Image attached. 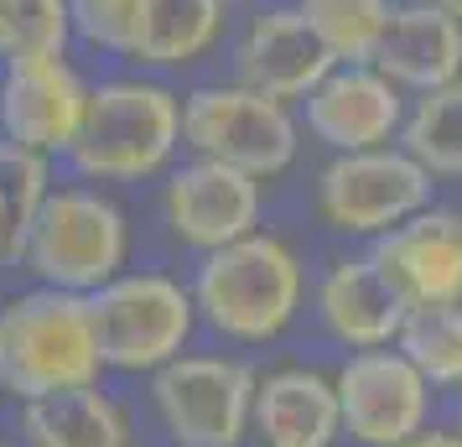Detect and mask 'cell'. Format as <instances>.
<instances>
[{"mask_svg": "<svg viewBox=\"0 0 462 447\" xmlns=\"http://www.w3.org/2000/svg\"><path fill=\"white\" fill-rule=\"evenodd\" d=\"M198 328L229 349H265L286 339L312 302L307 260L281 229H254L224 250H208L192 265Z\"/></svg>", "mask_w": 462, "mask_h": 447, "instance_id": "1", "label": "cell"}, {"mask_svg": "<svg viewBox=\"0 0 462 447\" xmlns=\"http://www.w3.org/2000/svg\"><path fill=\"white\" fill-rule=\"evenodd\" d=\"M73 177L130 188L167 177L182 162V94L162 73H109L88 88L79 141L63 156Z\"/></svg>", "mask_w": 462, "mask_h": 447, "instance_id": "2", "label": "cell"}, {"mask_svg": "<svg viewBox=\"0 0 462 447\" xmlns=\"http://www.w3.org/2000/svg\"><path fill=\"white\" fill-rule=\"evenodd\" d=\"M105 375L88 297L32 281L26 292L0 302V396L26 405L99 385Z\"/></svg>", "mask_w": 462, "mask_h": 447, "instance_id": "3", "label": "cell"}, {"mask_svg": "<svg viewBox=\"0 0 462 447\" xmlns=\"http://www.w3.org/2000/svg\"><path fill=\"white\" fill-rule=\"evenodd\" d=\"M130 256H135L130 209L115 198V188L73 177V182H52V192L42 198L22 265L37 286L94 297L105 281L130 271Z\"/></svg>", "mask_w": 462, "mask_h": 447, "instance_id": "4", "label": "cell"}, {"mask_svg": "<svg viewBox=\"0 0 462 447\" xmlns=\"http://www.w3.org/2000/svg\"><path fill=\"white\" fill-rule=\"evenodd\" d=\"M182 151L250 172L271 188L301 156V115L296 105L245 88L239 79L192 84L182 94Z\"/></svg>", "mask_w": 462, "mask_h": 447, "instance_id": "5", "label": "cell"}, {"mask_svg": "<svg viewBox=\"0 0 462 447\" xmlns=\"http://www.w3.org/2000/svg\"><path fill=\"white\" fill-rule=\"evenodd\" d=\"M88 312H94L105 369H115V375H146L151 380L162 364L188 354L198 339L192 286L171 271H156V265H130L115 281H105L88 297Z\"/></svg>", "mask_w": 462, "mask_h": 447, "instance_id": "6", "label": "cell"}, {"mask_svg": "<svg viewBox=\"0 0 462 447\" xmlns=\"http://www.w3.org/2000/svg\"><path fill=\"white\" fill-rule=\"evenodd\" d=\"M437 203V182L411 151L374 146V151H337L322 162L312 182V213L317 224L337 239L374 245L379 235L400 229L405 219Z\"/></svg>", "mask_w": 462, "mask_h": 447, "instance_id": "7", "label": "cell"}, {"mask_svg": "<svg viewBox=\"0 0 462 447\" xmlns=\"http://www.w3.org/2000/svg\"><path fill=\"white\" fill-rule=\"evenodd\" d=\"M254 380L245 354L188 349L151 375V416L171 447H250Z\"/></svg>", "mask_w": 462, "mask_h": 447, "instance_id": "8", "label": "cell"}, {"mask_svg": "<svg viewBox=\"0 0 462 447\" xmlns=\"http://www.w3.org/2000/svg\"><path fill=\"white\" fill-rule=\"evenodd\" d=\"M156 213L177 250L208 256V250H224L234 239L265 229V182H254L239 167L208 162V156H188L162 177Z\"/></svg>", "mask_w": 462, "mask_h": 447, "instance_id": "9", "label": "cell"}, {"mask_svg": "<svg viewBox=\"0 0 462 447\" xmlns=\"http://www.w3.org/2000/svg\"><path fill=\"white\" fill-rule=\"evenodd\" d=\"M343 437L358 447H400L437 416V390L416 375V364L390 349H358L333 369Z\"/></svg>", "mask_w": 462, "mask_h": 447, "instance_id": "10", "label": "cell"}, {"mask_svg": "<svg viewBox=\"0 0 462 447\" xmlns=\"http://www.w3.org/2000/svg\"><path fill=\"white\" fill-rule=\"evenodd\" d=\"M88 79L73 58H32L0 68V141L63 162L88 109Z\"/></svg>", "mask_w": 462, "mask_h": 447, "instance_id": "11", "label": "cell"}, {"mask_svg": "<svg viewBox=\"0 0 462 447\" xmlns=\"http://www.w3.org/2000/svg\"><path fill=\"white\" fill-rule=\"evenodd\" d=\"M405 105L411 94H400L374 63H333L328 79L296 105V115H301V135H312L328 156H337V151L395 146Z\"/></svg>", "mask_w": 462, "mask_h": 447, "instance_id": "12", "label": "cell"}, {"mask_svg": "<svg viewBox=\"0 0 462 447\" xmlns=\"http://www.w3.org/2000/svg\"><path fill=\"white\" fill-rule=\"evenodd\" d=\"M379 276L395 286L405 312L420 307H462V209L431 203L400 229L364 245Z\"/></svg>", "mask_w": 462, "mask_h": 447, "instance_id": "13", "label": "cell"}, {"mask_svg": "<svg viewBox=\"0 0 462 447\" xmlns=\"http://www.w3.org/2000/svg\"><path fill=\"white\" fill-rule=\"evenodd\" d=\"M328 68H333V58L312 37L296 0H275V5L250 11L234 37V79L281 105H301L328 79Z\"/></svg>", "mask_w": 462, "mask_h": 447, "instance_id": "14", "label": "cell"}, {"mask_svg": "<svg viewBox=\"0 0 462 447\" xmlns=\"http://www.w3.org/2000/svg\"><path fill=\"white\" fill-rule=\"evenodd\" d=\"M312 318L337 349H390L405 328V302L379 276L369 250H343L312 276Z\"/></svg>", "mask_w": 462, "mask_h": 447, "instance_id": "15", "label": "cell"}, {"mask_svg": "<svg viewBox=\"0 0 462 447\" xmlns=\"http://www.w3.org/2000/svg\"><path fill=\"white\" fill-rule=\"evenodd\" d=\"M343 416H337L333 369L317 364H271L254 380L250 447H337Z\"/></svg>", "mask_w": 462, "mask_h": 447, "instance_id": "16", "label": "cell"}, {"mask_svg": "<svg viewBox=\"0 0 462 447\" xmlns=\"http://www.w3.org/2000/svg\"><path fill=\"white\" fill-rule=\"evenodd\" d=\"M369 63L411 99L426 88L452 84L462 73V22L426 5V0H395L390 26H384Z\"/></svg>", "mask_w": 462, "mask_h": 447, "instance_id": "17", "label": "cell"}, {"mask_svg": "<svg viewBox=\"0 0 462 447\" xmlns=\"http://www.w3.org/2000/svg\"><path fill=\"white\" fill-rule=\"evenodd\" d=\"M16 426L26 447H135V416L105 380L26 401Z\"/></svg>", "mask_w": 462, "mask_h": 447, "instance_id": "18", "label": "cell"}, {"mask_svg": "<svg viewBox=\"0 0 462 447\" xmlns=\"http://www.w3.org/2000/svg\"><path fill=\"white\" fill-rule=\"evenodd\" d=\"M234 26V0H151L146 26L130 68L141 73H182L213 58Z\"/></svg>", "mask_w": 462, "mask_h": 447, "instance_id": "19", "label": "cell"}, {"mask_svg": "<svg viewBox=\"0 0 462 447\" xmlns=\"http://www.w3.org/2000/svg\"><path fill=\"white\" fill-rule=\"evenodd\" d=\"M400 146L431 172V182H462V73L405 105Z\"/></svg>", "mask_w": 462, "mask_h": 447, "instance_id": "20", "label": "cell"}, {"mask_svg": "<svg viewBox=\"0 0 462 447\" xmlns=\"http://www.w3.org/2000/svg\"><path fill=\"white\" fill-rule=\"evenodd\" d=\"M52 192V162L0 141V265H22L37 209Z\"/></svg>", "mask_w": 462, "mask_h": 447, "instance_id": "21", "label": "cell"}, {"mask_svg": "<svg viewBox=\"0 0 462 447\" xmlns=\"http://www.w3.org/2000/svg\"><path fill=\"white\" fill-rule=\"evenodd\" d=\"M296 11L307 16L312 37L328 47L333 63H369L395 0H296Z\"/></svg>", "mask_w": 462, "mask_h": 447, "instance_id": "22", "label": "cell"}, {"mask_svg": "<svg viewBox=\"0 0 462 447\" xmlns=\"http://www.w3.org/2000/svg\"><path fill=\"white\" fill-rule=\"evenodd\" d=\"M395 349L416 364V375L431 390H462V307H420L405 312Z\"/></svg>", "mask_w": 462, "mask_h": 447, "instance_id": "23", "label": "cell"}, {"mask_svg": "<svg viewBox=\"0 0 462 447\" xmlns=\"http://www.w3.org/2000/svg\"><path fill=\"white\" fill-rule=\"evenodd\" d=\"M68 52H73L68 0H0V68Z\"/></svg>", "mask_w": 462, "mask_h": 447, "instance_id": "24", "label": "cell"}, {"mask_svg": "<svg viewBox=\"0 0 462 447\" xmlns=\"http://www.w3.org/2000/svg\"><path fill=\"white\" fill-rule=\"evenodd\" d=\"M146 5L151 0H68L73 16V42H84L99 58H135L141 26H146Z\"/></svg>", "mask_w": 462, "mask_h": 447, "instance_id": "25", "label": "cell"}, {"mask_svg": "<svg viewBox=\"0 0 462 447\" xmlns=\"http://www.w3.org/2000/svg\"><path fill=\"white\" fill-rule=\"evenodd\" d=\"M400 447H462V432L457 426H437L431 422V426H420L416 437H405Z\"/></svg>", "mask_w": 462, "mask_h": 447, "instance_id": "26", "label": "cell"}, {"mask_svg": "<svg viewBox=\"0 0 462 447\" xmlns=\"http://www.w3.org/2000/svg\"><path fill=\"white\" fill-rule=\"evenodd\" d=\"M426 5H437V11H447V16H457L462 22V0H426Z\"/></svg>", "mask_w": 462, "mask_h": 447, "instance_id": "27", "label": "cell"}, {"mask_svg": "<svg viewBox=\"0 0 462 447\" xmlns=\"http://www.w3.org/2000/svg\"><path fill=\"white\" fill-rule=\"evenodd\" d=\"M452 426H457V432H462V390H457V396H452Z\"/></svg>", "mask_w": 462, "mask_h": 447, "instance_id": "28", "label": "cell"}, {"mask_svg": "<svg viewBox=\"0 0 462 447\" xmlns=\"http://www.w3.org/2000/svg\"><path fill=\"white\" fill-rule=\"evenodd\" d=\"M0 447H26V442H0Z\"/></svg>", "mask_w": 462, "mask_h": 447, "instance_id": "29", "label": "cell"}]
</instances>
